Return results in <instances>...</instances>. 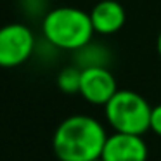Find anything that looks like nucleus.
Wrapping results in <instances>:
<instances>
[{
	"instance_id": "obj_12",
	"label": "nucleus",
	"mask_w": 161,
	"mask_h": 161,
	"mask_svg": "<svg viewBox=\"0 0 161 161\" xmlns=\"http://www.w3.org/2000/svg\"><path fill=\"white\" fill-rule=\"evenodd\" d=\"M156 49H158V54H159V57H161V31H159L158 40H156Z\"/></svg>"
},
{
	"instance_id": "obj_7",
	"label": "nucleus",
	"mask_w": 161,
	"mask_h": 161,
	"mask_svg": "<svg viewBox=\"0 0 161 161\" xmlns=\"http://www.w3.org/2000/svg\"><path fill=\"white\" fill-rule=\"evenodd\" d=\"M88 14L94 31L99 35H113L119 31L126 21L125 9L118 0H99Z\"/></svg>"
},
{
	"instance_id": "obj_13",
	"label": "nucleus",
	"mask_w": 161,
	"mask_h": 161,
	"mask_svg": "<svg viewBox=\"0 0 161 161\" xmlns=\"http://www.w3.org/2000/svg\"><path fill=\"white\" fill-rule=\"evenodd\" d=\"M95 161H104V159H102V158H99V159H95Z\"/></svg>"
},
{
	"instance_id": "obj_6",
	"label": "nucleus",
	"mask_w": 161,
	"mask_h": 161,
	"mask_svg": "<svg viewBox=\"0 0 161 161\" xmlns=\"http://www.w3.org/2000/svg\"><path fill=\"white\" fill-rule=\"evenodd\" d=\"M149 149L142 135L114 132L108 135L102 159L104 161H147Z\"/></svg>"
},
{
	"instance_id": "obj_5",
	"label": "nucleus",
	"mask_w": 161,
	"mask_h": 161,
	"mask_svg": "<svg viewBox=\"0 0 161 161\" xmlns=\"http://www.w3.org/2000/svg\"><path fill=\"white\" fill-rule=\"evenodd\" d=\"M118 92L116 78L108 68H85L81 69L80 95L94 106H106Z\"/></svg>"
},
{
	"instance_id": "obj_1",
	"label": "nucleus",
	"mask_w": 161,
	"mask_h": 161,
	"mask_svg": "<svg viewBox=\"0 0 161 161\" xmlns=\"http://www.w3.org/2000/svg\"><path fill=\"white\" fill-rule=\"evenodd\" d=\"M108 132L94 116L73 114L57 125L52 149L59 161H95L102 156Z\"/></svg>"
},
{
	"instance_id": "obj_9",
	"label": "nucleus",
	"mask_w": 161,
	"mask_h": 161,
	"mask_svg": "<svg viewBox=\"0 0 161 161\" xmlns=\"http://www.w3.org/2000/svg\"><path fill=\"white\" fill-rule=\"evenodd\" d=\"M81 69L78 66H68L57 75V87L64 94H80Z\"/></svg>"
},
{
	"instance_id": "obj_8",
	"label": "nucleus",
	"mask_w": 161,
	"mask_h": 161,
	"mask_svg": "<svg viewBox=\"0 0 161 161\" xmlns=\"http://www.w3.org/2000/svg\"><path fill=\"white\" fill-rule=\"evenodd\" d=\"M111 61V52L104 45L95 42H88L81 49L75 50V66L80 69L85 68H108Z\"/></svg>"
},
{
	"instance_id": "obj_10",
	"label": "nucleus",
	"mask_w": 161,
	"mask_h": 161,
	"mask_svg": "<svg viewBox=\"0 0 161 161\" xmlns=\"http://www.w3.org/2000/svg\"><path fill=\"white\" fill-rule=\"evenodd\" d=\"M21 7L30 16H45V2L38 0H21Z\"/></svg>"
},
{
	"instance_id": "obj_4",
	"label": "nucleus",
	"mask_w": 161,
	"mask_h": 161,
	"mask_svg": "<svg viewBox=\"0 0 161 161\" xmlns=\"http://www.w3.org/2000/svg\"><path fill=\"white\" fill-rule=\"evenodd\" d=\"M36 40L23 23H9L0 28V68H18L33 56Z\"/></svg>"
},
{
	"instance_id": "obj_3",
	"label": "nucleus",
	"mask_w": 161,
	"mask_h": 161,
	"mask_svg": "<svg viewBox=\"0 0 161 161\" xmlns=\"http://www.w3.org/2000/svg\"><path fill=\"white\" fill-rule=\"evenodd\" d=\"M151 106L133 90H118L104 106V116L109 126L119 133L144 135L149 130Z\"/></svg>"
},
{
	"instance_id": "obj_11",
	"label": "nucleus",
	"mask_w": 161,
	"mask_h": 161,
	"mask_svg": "<svg viewBox=\"0 0 161 161\" xmlns=\"http://www.w3.org/2000/svg\"><path fill=\"white\" fill-rule=\"evenodd\" d=\"M149 130H151V132H154L158 137H161V104L154 106V108L151 109Z\"/></svg>"
},
{
	"instance_id": "obj_2",
	"label": "nucleus",
	"mask_w": 161,
	"mask_h": 161,
	"mask_svg": "<svg viewBox=\"0 0 161 161\" xmlns=\"http://www.w3.org/2000/svg\"><path fill=\"white\" fill-rule=\"evenodd\" d=\"M42 33L54 49L75 52L92 42L95 31L88 12L64 5L47 11L42 19Z\"/></svg>"
}]
</instances>
